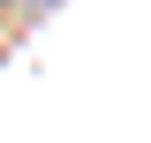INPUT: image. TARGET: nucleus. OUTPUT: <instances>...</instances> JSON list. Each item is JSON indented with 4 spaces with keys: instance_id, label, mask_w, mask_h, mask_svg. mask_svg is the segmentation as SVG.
I'll use <instances>...</instances> for the list:
<instances>
[{
    "instance_id": "nucleus-1",
    "label": "nucleus",
    "mask_w": 151,
    "mask_h": 143,
    "mask_svg": "<svg viewBox=\"0 0 151 143\" xmlns=\"http://www.w3.org/2000/svg\"><path fill=\"white\" fill-rule=\"evenodd\" d=\"M0 8H8V0H0Z\"/></svg>"
}]
</instances>
